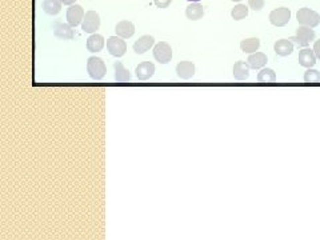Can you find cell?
<instances>
[{
  "label": "cell",
  "instance_id": "277c9868",
  "mask_svg": "<svg viewBox=\"0 0 320 240\" xmlns=\"http://www.w3.org/2000/svg\"><path fill=\"white\" fill-rule=\"evenodd\" d=\"M100 27V16L95 11H88L84 15V19L81 22V30L87 34H94Z\"/></svg>",
  "mask_w": 320,
  "mask_h": 240
},
{
  "label": "cell",
  "instance_id": "2e32d148",
  "mask_svg": "<svg viewBox=\"0 0 320 240\" xmlns=\"http://www.w3.org/2000/svg\"><path fill=\"white\" fill-rule=\"evenodd\" d=\"M249 64L246 62H236L234 66V77L236 80H246L249 76Z\"/></svg>",
  "mask_w": 320,
  "mask_h": 240
},
{
  "label": "cell",
  "instance_id": "6da1fadb",
  "mask_svg": "<svg viewBox=\"0 0 320 240\" xmlns=\"http://www.w3.org/2000/svg\"><path fill=\"white\" fill-rule=\"evenodd\" d=\"M87 71H88V75H90L91 79L102 80L104 75H106V72H107V67H106L103 59L92 56L87 62Z\"/></svg>",
  "mask_w": 320,
  "mask_h": 240
},
{
  "label": "cell",
  "instance_id": "30bf717a",
  "mask_svg": "<svg viewBox=\"0 0 320 240\" xmlns=\"http://www.w3.org/2000/svg\"><path fill=\"white\" fill-rule=\"evenodd\" d=\"M136 76L139 80H148L155 73V64L151 62H143L136 67Z\"/></svg>",
  "mask_w": 320,
  "mask_h": 240
},
{
  "label": "cell",
  "instance_id": "44dd1931",
  "mask_svg": "<svg viewBox=\"0 0 320 240\" xmlns=\"http://www.w3.org/2000/svg\"><path fill=\"white\" fill-rule=\"evenodd\" d=\"M62 1L60 0H43V11L47 15H58L62 11Z\"/></svg>",
  "mask_w": 320,
  "mask_h": 240
},
{
  "label": "cell",
  "instance_id": "9c48e42d",
  "mask_svg": "<svg viewBox=\"0 0 320 240\" xmlns=\"http://www.w3.org/2000/svg\"><path fill=\"white\" fill-rule=\"evenodd\" d=\"M176 73L178 76L183 79V80H188L191 77L195 75V66L192 62H188V60H184V62H180V63L176 66Z\"/></svg>",
  "mask_w": 320,
  "mask_h": 240
},
{
  "label": "cell",
  "instance_id": "ffe728a7",
  "mask_svg": "<svg viewBox=\"0 0 320 240\" xmlns=\"http://www.w3.org/2000/svg\"><path fill=\"white\" fill-rule=\"evenodd\" d=\"M260 47V40L257 37H249V39H244L240 43V50L246 52V54H253L256 52Z\"/></svg>",
  "mask_w": 320,
  "mask_h": 240
},
{
  "label": "cell",
  "instance_id": "7402d4cb",
  "mask_svg": "<svg viewBox=\"0 0 320 240\" xmlns=\"http://www.w3.org/2000/svg\"><path fill=\"white\" fill-rule=\"evenodd\" d=\"M257 82L260 84H274L276 82V73L271 68H263L257 73Z\"/></svg>",
  "mask_w": 320,
  "mask_h": 240
},
{
  "label": "cell",
  "instance_id": "4dcf8cb0",
  "mask_svg": "<svg viewBox=\"0 0 320 240\" xmlns=\"http://www.w3.org/2000/svg\"><path fill=\"white\" fill-rule=\"evenodd\" d=\"M232 1H236V3H239V1H242V0H232Z\"/></svg>",
  "mask_w": 320,
  "mask_h": 240
},
{
  "label": "cell",
  "instance_id": "ba28073f",
  "mask_svg": "<svg viewBox=\"0 0 320 240\" xmlns=\"http://www.w3.org/2000/svg\"><path fill=\"white\" fill-rule=\"evenodd\" d=\"M84 19V11L83 7L79 4H72L67 9V20L68 24H71L72 27L79 26Z\"/></svg>",
  "mask_w": 320,
  "mask_h": 240
},
{
  "label": "cell",
  "instance_id": "52a82bcc",
  "mask_svg": "<svg viewBox=\"0 0 320 240\" xmlns=\"http://www.w3.org/2000/svg\"><path fill=\"white\" fill-rule=\"evenodd\" d=\"M54 28V35L59 39H63V40H71L75 36V32L72 30L71 24H66V23L56 22L52 26Z\"/></svg>",
  "mask_w": 320,
  "mask_h": 240
},
{
  "label": "cell",
  "instance_id": "f546056e",
  "mask_svg": "<svg viewBox=\"0 0 320 240\" xmlns=\"http://www.w3.org/2000/svg\"><path fill=\"white\" fill-rule=\"evenodd\" d=\"M191 3H199V1H202V0H188Z\"/></svg>",
  "mask_w": 320,
  "mask_h": 240
},
{
  "label": "cell",
  "instance_id": "83f0119b",
  "mask_svg": "<svg viewBox=\"0 0 320 240\" xmlns=\"http://www.w3.org/2000/svg\"><path fill=\"white\" fill-rule=\"evenodd\" d=\"M314 52H315L316 58L320 60V40H316L314 44Z\"/></svg>",
  "mask_w": 320,
  "mask_h": 240
},
{
  "label": "cell",
  "instance_id": "9a60e30c",
  "mask_svg": "<svg viewBox=\"0 0 320 240\" xmlns=\"http://www.w3.org/2000/svg\"><path fill=\"white\" fill-rule=\"evenodd\" d=\"M104 47V37L98 34H92L88 39H87V50L90 52H99L103 50Z\"/></svg>",
  "mask_w": 320,
  "mask_h": 240
},
{
  "label": "cell",
  "instance_id": "5b68a950",
  "mask_svg": "<svg viewBox=\"0 0 320 240\" xmlns=\"http://www.w3.org/2000/svg\"><path fill=\"white\" fill-rule=\"evenodd\" d=\"M291 19V11L285 7H280V8L274 9L270 14V22L272 26L276 27H284Z\"/></svg>",
  "mask_w": 320,
  "mask_h": 240
},
{
  "label": "cell",
  "instance_id": "4fadbf2b",
  "mask_svg": "<svg viewBox=\"0 0 320 240\" xmlns=\"http://www.w3.org/2000/svg\"><path fill=\"white\" fill-rule=\"evenodd\" d=\"M153 44H155V39H153L152 36H149V35H144V36L139 37V40L135 41L134 51H135V54L143 55L145 54Z\"/></svg>",
  "mask_w": 320,
  "mask_h": 240
},
{
  "label": "cell",
  "instance_id": "f1b7e54d",
  "mask_svg": "<svg viewBox=\"0 0 320 240\" xmlns=\"http://www.w3.org/2000/svg\"><path fill=\"white\" fill-rule=\"evenodd\" d=\"M64 5H72L76 0H60Z\"/></svg>",
  "mask_w": 320,
  "mask_h": 240
},
{
  "label": "cell",
  "instance_id": "3957f363",
  "mask_svg": "<svg viewBox=\"0 0 320 240\" xmlns=\"http://www.w3.org/2000/svg\"><path fill=\"white\" fill-rule=\"evenodd\" d=\"M153 58L160 64H167L172 59L171 45L166 41H160L153 47Z\"/></svg>",
  "mask_w": 320,
  "mask_h": 240
},
{
  "label": "cell",
  "instance_id": "484cf974",
  "mask_svg": "<svg viewBox=\"0 0 320 240\" xmlns=\"http://www.w3.org/2000/svg\"><path fill=\"white\" fill-rule=\"evenodd\" d=\"M264 3H266L264 0H248V5L253 11H260L264 7Z\"/></svg>",
  "mask_w": 320,
  "mask_h": 240
},
{
  "label": "cell",
  "instance_id": "8fae6325",
  "mask_svg": "<svg viewBox=\"0 0 320 240\" xmlns=\"http://www.w3.org/2000/svg\"><path fill=\"white\" fill-rule=\"evenodd\" d=\"M115 31H116L117 36L123 37V39H128L135 34V26H134V23L128 22V20H122V22H119L116 24Z\"/></svg>",
  "mask_w": 320,
  "mask_h": 240
},
{
  "label": "cell",
  "instance_id": "d6986e66",
  "mask_svg": "<svg viewBox=\"0 0 320 240\" xmlns=\"http://www.w3.org/2000/svg\"><path fill=\"white\" fill-rule=\"evenodd\" d=\"M204 15V8L203 5H200L199 3H192L189 4L185 9V16L189 20H199V19L203 18Z\"/></svg>",
  "mask_w": 320,
  "mask_h": 240
},
{
  "label": "cell",
  "instance_id": "5bb4252c",
  "mask_svg": "<svg viewBox=\"0 0 320 240\" xmlns=\"http://www.w3.org/2000/svg\"><path fill=\"white\" fill-rule=\"evenodd\" d=\"M274 50L279 56H288L293 52V43L289 39H282L276 41Z\"/></svg>",
  "mask_w": 320,
  "mask_h": 240
},
{
  "label": "cell",
  "instance_id": "d4e9b609",
  "mask_svg": "<svg viewBox=\"0 0 320 240\" xmlns=\"http://www.w3.org/2000/svg\"><path fill=\"white\" fill-rule=\"evenodd\" d=\"M304 83L307 84H318L320 83V72L312 68H308L307 72L304 73Z\"/></svg>",
  "mask_w": 320,
  "mask_h": 240
},
{
  "label": "cell",
  "instance_id": "603a6c76",
  "mask_svg": "<svg viewBox=\"0 0 320 240\" xmlns=\"http://www.w3.org/2000/svg\"><path fill=\"white\" fill-rule=\"evenodd\" d=\"M296 36L303 40L307 44H310L312 40H315V31L311 27H307V26H300L296 30Z\"/></svg>",
  "mask_w": 320,
  "mask_h": 240
},
{
  "label": "cell",
  "instance_id": "8992f818",
  "mask_svg": "<svg viewBox=\"0 0 320 240\" xmlns=\"http://www.w3.org/2000/svg\"><path fill=\"white\" fill-rule=\"evenodd\" d=\"M107 50L112 56L120 58L126 54L127 44L126 41L123 40V37L120 36H111L107 40Z\"/></svg>",
  "mask_w": 320,
  "mask_h": 240
},
{
  "label": "cell",
  "instance_id": "ac0fdd59",
  "mask_svg": "<svg viewBox=\"0 0 320 240\" xmlns=\"http://www.w3.org/2000/svg\"><path fill=\"white\" fill-rule=\"evenodd\" d=\"M113 68H115V80H116V83H128L131 80L130 71L120 62H116L113 64Z\"/></svg>",
  "mask_w": 320,
  "mask_h": 240
},
{
  "label": "cell",
  "instance_id": "4316f807",
  "mask_svg": "<svg viewBox=\"0 0 320 240\" xmlns=\"http://www.w3.org/2000/svg\"><path fill=\"white\" fill-rule=\"evenodd\" d=\"M153 3L158 8H167L168 5L172 3V0H153Z\"/></svg>",
  "mask_w": 320,
  "mask_h": 240
},
{
  "label": "cell",
  "instance_id": "7a4b0ae2",
  "mask_svg": "<svg viewBox=\"0 0 320 240\" xmlns=\"http://www.w3.org/2000/svg\"><path fill=\"white\" fill-rule=\"evenodd\" d=\"M296 19L300 26H307V27H318L320 24V15L316 11L307 8H300L296 14Z\"/></svg>",
  "mask_w": 320,
  "mask_h": 240
},
{
  "label": "cell",
  "instance_id": "7c38bea8",
  "mask_svg": "<svg viewBox=\"0 0 320 240\" xmlns=\"http://www.w3.org/2000/svg\"><path fill=\"white\" fill-rule=\"evenodd\" d=\"M316 55L314 52V50H310V48H303L300 52H299V63L302 67L306 68H312L316 63Z\"/></svg>",
  "mask_w": 320,
  "mask_h": 240
},
{
  "label": "cell",
  "instance_id": "e0dca14e",
  "mask_svg": "<svg viewBox=\"0 0 320 240\" xmlns=\"http://www.w3.org/2000/svg\"><path fill=\"white\" fill-rule=\"evenodd\" d=\"M247 63L249 64V67L253 68V69H259V68H263L267 63V55L263 54V52H253L248 56Z\"/></svg>",
  "mask_w": 320,
  "mask_h": 240
},
{
  "label": "cell",
  "instance_id": "cb8c5ba5",
  "mask_svg": "<svg viewBox=\"0 0 320 240\" xmlns=\"http://www.w3.org/2000/svg\"><path fill=\"white\" fill-rule=\"evenodd\" d=\"M248 15V7L246 4H238L235 5L232 11H231V16L235 20H242Z\"/></svg>",
  "mask_w": 320,
  "mask_h": 240
}]
</instances>
